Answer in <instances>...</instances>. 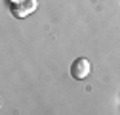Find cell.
Here are the masks:
<instances>
[{
	"instance_id": "obj_2",
	"label": "cell",
	"mask_w": 120,
	"mask_h": 115,
	"mask_svg": "<svg viewBox=\"0 0 120 115\" xmlns=\"http://www.w3.org/2000/svg\"><path fill=\"white\" fill-rule=\"evenodd\" d=\"M90 73H92V63H90L88 58H78V60L72 62V65H71V75H72V79L82 81V79H88Z\"/></svg>"
},
{
	"instance_id": "obj_1",
	"label": "cell",
	"mask_w": 120,
	"mask_h": 115,
	"mask_svg": "<svg viewBox=\"0 0 120 115\" xmlns=\"http://www.w3.org/2000/svg\"><path fill=\"white\" fill-rule=\"evenodd\" d=\"M36 8H38V0H19V2H13L10 6L11 16L17 17V19H23L27 16H31L33 12H36Z\"/></svg>"
}]
</instances>
